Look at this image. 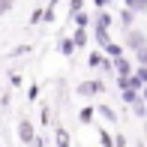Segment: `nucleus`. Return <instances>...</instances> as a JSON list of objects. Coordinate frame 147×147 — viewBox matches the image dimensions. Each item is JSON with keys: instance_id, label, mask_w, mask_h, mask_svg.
<instances>
[{"instance_id": "cd10ccee", "label": "nucleus", "mask_w": 147, "mask_h": 147, "mask_svg": "<svg viewBox=\"0 0 147 147\" xmlns=\"http://www.w3.org/2000/svg\"><path fill=\"white\" fill-rule=\"evenodd\" d=\"M135 147H147V144H144V141H138V144H135Z\"/></svg>"}, {"instance_id": "f3484780", "label": "nucleus", "mask_w": 147, "mask_h": 147, "mask_svg": "<svg viewBox=\"0 0 147 147\" xmlns=\"http://www.w3.org/2000/svg\"><path fill=\"white\" fill-rule=\"evenodd\" d=\"M132 111H135V117L147 120V102H144V99H141V102H135V105H132Z\"/></svg>"}, {"instance_id": "aec40b11", "label": "nucleus", "mask_w": 147, "mask_h": 147, "mask_svg": "<svg viewBox=\"0 0 147 147\" xmlns=\"http://www.w3.org/2000/svg\"><path fill=\"white\" fill-rule=\"evenodd\" d=\"M135 63H138V66H147V48L135 51Z\"/></svg>"}, {"instance_id": "bb28decb", "label": "nucleus", "mask_w": 147, "mask_h": 147, "mask_svg": "<svg viewBox=\"0 0 147 147\" xmlns=\"http://www.w3.org/2000/svg\"><path fill=\"white\" fill-rule=\"evenodd\" d=\"M141 96H144V102H147V84H144V90H141Z\"/></svg>"}, {"instance_id": "5701e85b", "label": "nucleus", "mask_w": 147, "mask_h": 147, "mask_svg": "<svg viewBox=\"0 0 147 147\" xmlns=\"http://www.w3.org/2000/svg\"><path fill=\"white\" fill-rule=\"evenodd\" d=\"M75 21H78V27H87V15H84V12H78Z\"/></svg>"}, {"instance_id": "f257e3e1", "label": "nucleus", "mask_w": 147, "mask_h": 147, "mask_svg": "<svg viewBox=\"0 0 147 147\" xmlns=\"http://www.w3.org/2000/svg\"><path fill=\"white\" fill-rule=\"evenodd\" d=\"M123 45L135 54V51H141L147 48V36H144V30H138V27H129L126 30V36H123Z\"/></svg>"}, {"instance_id": "a878e982", "label": "nucleus", "mask_w": 147, "mask_h": 147, "mask_svg": "<svg viewBox=\"0 0 147 147\" xmlns=\"http://www.w3.org/2000/svg\"><path fill=\"white\" fill-rule=\"evenodd\" d=\"M93 3H96V6H99V9H105V6H108V3H111V0H93Z\"/></svg>"}, {"instance_id": "7ed1b4c3", "label": "nucleus", "mask_w": 147, "mask_h": 147, "mask_svg": "<svg viewBox=\"0 0 147 147\" xmlns=\"http://www.w3.org/2000/svg\"><path fill=\"white\" fill-rule=\"evenodd\" d=\"M18 138H21L24 144H33V141H36V129H33L30 120H21V123H18Z\"/></svg>"}, {"instance_id": "6ab92c4d", "label": "nucleus", "mask_w": 147, "mask_h": 147, "mask_svg": "<svg viewBox=\"0 0 147 147\" xmlns=\"http://www.w3.org/2000/svg\"><path fill=\"white\" fill-rule=\"evenodd\" d=\"M87 63H90V66H102V63H105V57L96 51V54H90V57H87Z\"/></svg>"}, {"instance_id": "f03ea898", "label": "nucleus", "mask_w": 147, "mask_h": 147, "mask_svg": "<svg viewBox=\"0 0 147 147\" xmlns=\"http://www.w3.org/2000/svg\"><path fill=\"white\" fill-rule=\"evenodd\" d=\"M102 90H105V84L99 81V78H93V81H81V84L75 87L78 96H96V93H102Z\"/></svg>"}, {"instance_id": "9d476101", "label": "nucleus", "mask_w": 147, "mask_h": 147, "mask_svg": "<svg viewBox=\"0 0 147 147\" xmlns=\"http://www.w3.org/2000/svg\"><path fill=\"white\" fill-rule=\"evenodd\" d=\"M126 3V9H132L138 15V12H147V0H123Z\"/></svg>"}, {"instance_id": "a211bd4d", "label": "nucleus", "mask_w": 147, "mask_h": 147, "mask_svg": "<svg viewBox=\"0 0 147 147\" xmlns=\"http://www.w3.org/2000/svg\"><path fill=\"white\" fill-rule=\"evenodd\" d=\"M78 12H84V0H72V3H69V15L75 18Z\"/></svg>"}, {"instance_id": "20e7f679", "label": "nucleus", "mask_w": 147, "mask_h": 147, "mask_svg": "<svg viewBox=\"0 0 147 147\" xmlns=\"http://www.w3.org/2000/svg\"><path fill=\"white\" fill-rule=\"evenodd\" d=\"M147 84V66H135V72H132V90H144Z\"/></svg>"}, {"instance_id": "412c9836", "label": "nucleus", "mask_w": 147, "mask_h": 147, "mask_svg": "<svg viewBox=\"0 0 147 147\" xmlns=\"http://www.w3.org/2000/svg\"><path fill=\"white\" fill-rule=\"evenodd\" d=\"M9 9H12V0H0V15H6Z\"/></svg>"}, {"instance_id": "9b49d317", "label": "nucleus", "mask_w": 147, "mask_h": 147, "mask_svg": "<svg viewBox=\"0 0 147 147\" xmlns=\"http://www.w3.org/2000/svg\"><path fill=\"white\" fill-rule=\"evenodd\" d=\"M120 93H123V102L126 105H135V102H141V93H138V90H120Z\"/></svg>"}, {"instance_id": "b1692460", "label": "nucleus", "mask_w": 147, "mask_h": 147, "mask_svg": "<svg viewBox=\"0 0 147 147\" xmlns=\"http://www.w3.org/2000/svg\"><path fill=\"white\" fill-rule=\"evenodd\" d=\"M36 96H39V84H33V87L27 90V99H36Z\"/></svg>"}, {"instance_id": "ddd939ff", "label": "nucleus", "mask_w": 147, "mask_h": 147, "mask_svg": "<svg viewBox=\"0 0 147 147\" xmlns=\"http://www.w3.org/2000/svg\"><path fill=\"white\" fill-rule=\"evenodd\" d=\"M57 48H60V54H63V57H72V51H75V42H72V39H60Z\"/></svg>"}, {"instance_id": "393cba45", "label": "nucleus", "mask_w": 147, "mask_h": 147, "mask_svg": "<svg viewBox=\"0 0 147 147\" xmlns=\"http://www.w3.org/2000/svg\"><path fill=\"white\" fill-rule=\"evenodd\" d=\"M114 144H117V147H126V135H120V132H117V135H114Z\"/></svg>"}, {"instance_id": "0eeeda50", "label": "nucleus", "mask_w": 147, "mask_h": 147, "mask_svg": "<svg viewBox=\"0 0 147 147\" xmlns=\"http://www.w3.org/2000/svg\"><path fill=\"white\" fill-rule=\"evenodd\" d=\"M93 117H96V108H93V105H84V108L78 111V120H81L84 126H90V123H93Z\"/></svg>"}, {"instance_id": "39448f33", "label": "nucleus", "mask_w": 147, "mask_h": 147, "mask_svg": "<svg viewBox=\"0 0 147 147\" xmlns=\"http://www.w3.org/2000/svg\"><path fill=\"white\" fill-rule=\"evenodd\" d=\"M93 39H96V45H99V48H108V45H111V36H108V27H96V30H93Z\"/></svg>"}, {"instance_id": "4be33fe9", "label": "nucleus", "mask_w": 147, "mask_h": 147, "mask_svg": "<svg viewBox=\"0 0 147 147\" xmlns=\"http://www.w3.org/2000/svg\"><path fill=\"white\" fill-rule=\"evenodd\" d=\"M12 54H15V57H21V54H30V45H18V48L12 51Z\"/></svg>"}, {"instance_id": "dca6fc26", "label": "nucleus", "mask_w": 147, "mask_h": 147, "mask_svg": "<svg viewBox=\"0 0 147 147\" xmlns=\"http://www.w3.org/2000/svg\"><path fill=\"white\" fill-rule=\"evenodd\" d=\"M105 54H108L111 60H117V57H123V45H117V42H111L108 48H105Z\"/></svg>"}, {"instance_id": "423d86ee", "label": "nucleus", "mask_w": 147, "mask_h": 147, "mask_svg": "<svg viewBox=\"0 0 147 147\" xmlns=\"http://www.w3.org/2000/svg\"><path fill=\"white\" fill-rule=\"evenodd\" d=\"M96 114L102 117V120H108L111 126L117 123V114H114V108H111V105H105V102H99V105H96Z\"/></svg>"}, {"instance_id": "4468645a", "label": "nucleus", "mask_w": 147, "mask_h": 147, "mask_svg": "<svg viewBox=\"0 0 147 147\" xmlns=\"http://www.w3.org/2000/svg\"><path fill=\"white\" fill-rule=\"evenodd\" d=\"M72 42H75V48H84V45H87V30L78 27V30H75V36H72Z\"/></svg>"}, {"instance_id": "2eb2a0df", "label": "nucleus", "mask_w": 147, "mask_h": 147, "mask_svg": "<svg viewBox=\"0 0 147 147\" xmlns=\"http://www.w3.org/2000/svg\"><path fill=\"white\" fill-rule=\"evenodd\" d=\"M132 21H135V12H132V9H123V12H120V24H123L126 30L132 27Z\"/></svg>"}, {"instance_id": "f8f14e48", "label": "nucleus", "mask_w": 147, "mask_h": 147, "mask_svg": "<svg viewBox=\"0 0 147 147\" xmlns=\"http://www.w3.org/2000/svg\"><path fill=\"white\" fill-rule=\"evenodd\" d=\"M99 144H102V147H117L114 144V135H111L108 129H102V126H99Z\"/></svg>"}, {"instance_id": "1a4fd4ad", "label": "nucleus", "mask_w": 147, "mask_h": 147, "mask_svg": "<svg viewBox=\"0 0 147 147\" xmlns=\"http://www.w3.org/2000/svg\"><path fill=\"white\" fill-rule=\"evenodd\" d=\"M96 27H111V12L108 9H99L96 12Z\"/></svg>"}, {"instance_id": "6e6552de", "label": "nucleus", "mask_w": 147, "mask_h": 147, "mask_svg": "<svg viewBox=\"0 0 147 147\" xmlns=\"http://www.w3.org/2000/svg\"><path fill=\"white\" fill-rule=\"evenodd\" d=\"M54 144H57V147H69V132H66L63 126H57V129H54Z\"/></svg>"}]
</instances>
